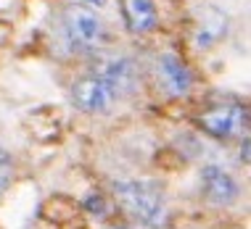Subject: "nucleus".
Instances as JSON below:
<instances>
[{"label": "nucleus", "mask_w": 251, "mask_h": 229, "mask_svg": "<svg viewBox=\"0 0 251 229\" xmlns=\"http://www.w3.org/2000/svg\"><path fill=\"white\" fill-rule=\"evenodd\" d=\"M122 208L143 227H159L167 216V200L159 187L148 182H119L114 185Z\"/></svg>", "instance_id": "obj_1"}, {"label": "nucleus", "mask_w": 251, "mask_h": 229, "mask_svg": "<svg viewBox=\"0 0 251 229\" xmlns=\"http://www.w3.org/2000/svg\"><path fill=\"white\" fill-rule=\"evenodd\" d=\"M199 126L209 132L212 137H246L249 132V111L243 105L227 103V105H214L206 113L199 116Z\"/></svg>", "instance_id": "obj_2"}, {"label": "nucleus", "mask_w": 251, "mask_h": 229, "mask_svg": "<svg viewBox=\"0 0 251 229\" xmlns=\"http://www.w3.org/2000/svg\"><path fill=\"white\" fill-rule=\"evenodd\" d=\"M64 29L72 45L82 50H93L103 40V24L96 16V11L85 8V5H69L64 11Z\"/></svg>", "instance_id": "obj_3"}, {"label": "nucleus", "mask_w": 251, "mask_h": 229, "mask_svg": "<svg viewBox=\"0 0 251 229\" xmlns=\"http://www.w3.org/2000/svg\"><path fill=\"white\" fill-rule=\"evenodd\" d=\"M93 77L100 79L114 95H125V92H130L135 87L138 71H135V63L127 56H106L96 63Z\"/></svg>", "instance_id": "obj_4"}, {"label": "nucleus", "mask_w": 251, "mask_h": 229, "mask_svg": "<svg viewBox=\"0 0 251 229\" xmlns=\"http://www.w3.org/2000/svg\"><path fill=\"white\" fill-rule=\"evenodd\" d=\"M114 92L108 90V87L100 82V79H96L90 74V77H82L77 79V82L72 84V103L77 105L79 111L85 113H100L106 111L108 105L114 103Z\"/></svg>", "instance_id": "obj_5"}, {"label": "nucleus", "mask_w": 251, "mask_h": 229, "mask_svg": "<svg viewBox=\"0 0 251 229\" xmlns=\"http://www.w3.org/2000/svg\"><path fill=\"white\" fill-rule=\"evenodd\" d=\"M201 187L203 195L212 206H230L238 198V185L225 169L220 166H203L201 171Z\"/></svg>", "instance_id": "obj_6"}, {"label": "nucleus", "mask_w": 251, "mask_h": 229, "mask_svg": "<svg viewBox=\"0 0 251 229\" xmlns=\"http://www.w3.org/2000/svg\"><path fill=\"white\" fill-rule=\"evenodd\" d=\"M159 79L169 95H185L191 90V74H188L185 63L175 58L172 53H164L159 58Z\"/></svg>", "instance_id": "obj_7"}, {"label": "nucleus", "mask_w": 251, "mask_h": 229, "mask_svg": "<svg viewBox=\"0 0 251 229\" xmlns=\"http://www.w3.org/2000/svg\"><path fill=\"white\" fill-rule=\"evenodd\" d=\"M125 21L130 32H148L156 24L153 0H125Z\"/></svg>", "instance_id": "obj_8"}, {"label": "nucleus", "mask_w": 251, "mask_h": 229, "mask_svg": "<svg viewBox=\"0 0 251 229\" xmlns=\"http://www.w3.org/2000/svg\"><path fill=\"white\" fill-rule=\"evenodd\" d=\"M8 179H11V169H8V161H5V164H0V192L5 190Z\"/></svg>", "instance_id": "obj_9"}, {"label": "nucleus", "mask_w": 251, "mask_h": 229, "mask_svg": "<svg viewBox=\"0 0 251 229\" xmlns=\"http://www.w3.org/2000/svg\"><path fill=\"white\" fill-rule=\"evenodd\" d=\"M79 3H87V5H103L106 0H79Z\"/></svg>", "instance_id": "obj_10"}, {"label": "nucleus", "mask_w": 251, "mask_h": 229, "mask_svg": "<svg viewBox=\"0 0 251 229\" xmlns=\"http://www.w3.org/2000/svg\"><path fill=\"white\" fill-rule=\"evenodd\" d=\"M0 164H5V150L0 147Z\"/></svg>", "instance_id": "obj_11"}]
</instances>
